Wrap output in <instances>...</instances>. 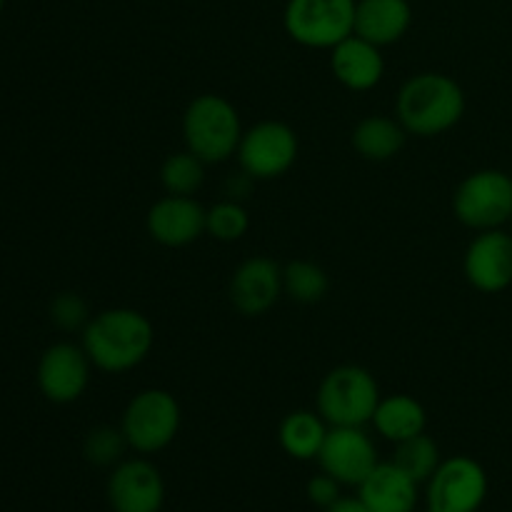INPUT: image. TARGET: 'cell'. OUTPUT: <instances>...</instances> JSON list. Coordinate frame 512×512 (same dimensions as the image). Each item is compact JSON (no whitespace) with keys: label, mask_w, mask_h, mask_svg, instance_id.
Listing matches in <instances>:
<instances>
[{"label":"cell","mask_w":512,"mask_h":512,"mask_svg":"<svg viewBox=\"0 0 512 512\" xmlns=\"http://www.w3.org/2000/svg\"><path fill=\"white\" fill-rule=\"evenodd\" d=\"M93 368L103 373H128L148 360L155 330L148 315L135 308H108L88 320L80 335Z\"/></svg>","instance_id":"6da1fadb"},{"label":"cell","mask_w":512,"mask_h":512,"mask_svg":"<svg viewBox=\"0 0 512 512\" xmlns=\"http://www.w3.org/2000/svg\"><path fill=\"white\" fill-rule=\"evenodd\" d=\"M468 100L458 80L445 73H418L403 83L395 98V118L408 135L438 138L463 120Z\"/></svg>","instance_id":"7a4b0ae2"},{"label":"cell","mask_w":512,"mask_h":512,"mask_svg":"<svg viewBox=\"0 0 512 512\" xmlns=\"http://www.w3.org/2000/svg\"><path fill=\"white\" fill-rule=\"evenodd\" d=\"M243 120L228 98L203 93L188 103L183 113L185 148L198 155L205 165L225 163L238 153L243 140Z\"/></svg>","instance_id":"3957f363"},{"label":"cell","mask_w":512,"mask_h":512,"mask_svg":"<svg viewBox=\"0 0 512 512\" xmlns=\"http://www.w3.org/2000/svg\"><path fill=\"white\" fill-rule=\"evenodd\" d=\"M380 385L363 365H338L318 385L315 408L330 428H363L380 403Z\"/></svg>","instance_id":"277c9868"},{"label":"cell","mask_w":512,"mask_h":512,"mask_svg":"<svg viewBox=\"0 0 512 512\" xmlns=\"http://www.w3.org/2000/svg\"><path fill=\"white\" fill-rule=\"evenodd\" d=\"M180 423H183V410L178 398L170 390L145 388L125 405L120 430L128 440V448L150 455L165 450L178 438Z\"/></svg>","instance_id":"5b68a950"},{"label":"cell","mask_w":512,"mask_h":512,"mask_svg":"<svg viewBox=\"0 0 512 512\" xmlns=\"http://www.w3.org/2000/svg\"><path fill=\"white\" fill-rule=\"evenodd\" d=\"M453 215L475 233L510 225L512 173L483 168L465 175L453 193Z\"/></svg>","instance_id":"8992f818"},{"label":"cell","mask_w":512,"mask_h":512,"mask_svg":"<svg viewBox=\"0 0 512 512\" xmlns=\"http://www.w3.org/2000/svg\"><path fill=\"white\" fill-rule=\"evenodd\" d=\"M358 0H288L283 28L293 43L310 50H333L355 33Z\"/></svg>","instance_id":"52a82bcc"},{"label":"cell","mask_w":512,"mask_h":512,"mask_svg":"<svg viewBox=\"0 0 512 512\" xmlns=\"http://www.w3.org/2000/svg\"><path fill=\"white\" fill-rule=\"evenodd\" d=\"M300 140L288 123L280 120H260L250 125L238 145L240 170L253 180L283 178L298 163Z\"/></svg>","instance_id":"ba28073f"},{"label":"cell","mask_w":512,"mask_h":512,"mask_svg":"<svg viewBox=\"0 0 512 512\" xmlns=\"http://www.w3.org/2000/svg\"><path fill=\"white\" fill-rule=\"evenodd\" d=\"M488 498V475L478 460L455 455L428 480L425 512H478Z\"/></svg>","instance_id":"9c48e42d"},{"label":"cell","mask_w":512,"mask_h":512,"mask_svg":"<svg viewBox=\"0 0 512 512\" xmlns=\"http://www.w3.org/2000/svg\"><path fill=\"white\" fill-rule=\"evenodd\" d=\"M90 370H93V363L83 345L60 340L43 350L35 380H38V390L45 400L55 405H70L83 398L88 390Z\"/></svg>","instance_id":"30bf717a"},{"label":"cell","mask_w":512,"mask_h":512,"mask_svg":"<svg viewBox=\"0 0 512 512\" xmlns=\"http://www.w3.org/2000/svg\"><path fill=\"white\" fill-rule=\"evenodd\" d=\"M465 280L485 295H498L512 285V233L483 230L470 240L463 258Z\"/></svg>","instance_id":"8fae6325"},{"label":"cell","mask_w":512,"mask_h":512,"mask_svg":"<svg viewBox=\"0 0 512 512\" xmlns=\"http://www.w3.org/2000/svg\"><path fill=\"white\" fill-rule=\"evenodd\" d=\"M283 295V268L268 255H255L235 268L228 285L230 305L245 318H260Z\"/></svg>","instance_id":"7c38bea8"},{"label":"cell","mask_w":512,"mask_h":512,"mask_svg":"<svg viewBox=\"0 0 512 512\" xmlns=\"http://www.w3.org/2000/svg\"><path fill=\"white\" fill-rule=\"evenodd\" d=\"M318 460L323 473L340 485H360L380 463L373 438L363 428H330Z\"/></svg>","instance_id":"4fadbf2b"},{"label":"cell","mask_w":512,"mask_h":512,"mask_svg":"<svg viewBox=\"0 0 512 512\" xmlns=\"http://www.w3.org/2000/svg\"><path fill=\"white\" fill-rule=\"evenodd\" d=\"M205 215L208 208L190 195H165L150 205L145 228L163 248H185L205 233Z\"/></svg>","instance_id":"5bb4252c"},{"label":"cell","mask_w":512,"mask_h":512,"mask_svg":"<svg viewBox=\"0 0 512 512\" xmlns=\"http://www.w3.org/2000/svg\"><path fill=\"white\" fill-rule=\"evenodd\" d=\"M108 500L115 512H160L165 483L148 460H123L108 480Z\"/></svg>","instance_id":"9a60e30c"},{"label":"cell","mask_w":512,"mask_h":512,"mask_svg":"<svg viewBox=\"0 0 512 512\" xmlns=\"http://www.w3.org/2000/svg\"><path fill=\"white\" fill-rule=\"evenodd\" d=\"M330 70L335 80L353 93L373 90L385 75L383 48L353 33L330 50Z\"/></svg>","instance_id":"2e32d148"},{"label":"cell","mask_w":512,"mask_h":512,"mask_svg":"<svg viewBox=\"0 0 512 512\" xmlns=\"http://www.w3.org/2000/svg\"><path fill=\"white\" fill-rule=\"evenodd\" d=\"M413 25L410 0H358L355 5V35L378 48L400 43Z\"/></svg>","instance_id":"e0dca14e"},{"label":"cell","mask_w":512,"mask_h":512,"mask_svg":"<svg viewBox=\"0 0 512 512\" xmlns=\"http://www.w3.org/2000/svg\"><path fill=\"white\" fill-rule=\"evenodd\" d=\"M360 500L370 512H413L418 505V483L390 463H378L358 485Z\"/></svg>","instance_id":"ac0fdd59"},{"label":"cell","mask_w":512,"mask_h":512,"mask_svg":"<svg viewBox=\"0 0 512 512\" xmlns=\"http://www.w3.org/2000/svg\"><path fill=\"white\" fill-rule=\"evenodd\" d=\"M405 140H408V130L400 125L398 118H390V115H368L350 133L353 150L370 163L393 160L405 148Z\"/></svg>","instance_id":"d6986e66"},{"label":"cell","mask_w":512,"mask_h":512,"mask_svg":"<svg viewBox=\"0 0 512 512\" xmlns=\"http://www.w3.org/2000/svg\"><path fill=\"white\" fill-rule=\"evenodd\" d=\"M370 423H373V428L385 440H390V443H403V440L413 438V435L425 433L428 413H425V405L418 398H413L408 393H395L380 398Z\"/></svg>","instance_id":"ffe728a7"},{"label":"cell","mask_w":512,"mask_h":512,"mask_svg":"<svg viewBox=\"0 0 512 512\" xmlns=\"http://www.w3.org/2000/svg\"><path fill=\"white\" fill-rule=\"evenodd\" d=\"M330 425L318 410H293L283 418L278 428L280 448L295 460H313L323 450Z\"/></svg>","instance_id":"44dd1931"},{"label":"cell","mask_w":512,"mask_h":512,"mask_svg":"<svg viewBox=\"0 0 512 512\" xmlns=\"http://www.w3.org/2000/svg\"><path fill=\"white\" fill-rule=\"evenodd\" d=\"M330 278L313 260H293L283 268V293L293 303L315 305L328 295Z\"/></svg>","instance_id":"7402d4cb"},{"label":"cell","mask_w":512,"mask_h":512,"mask_svg":"<svg viewBox=\"0 0 512 512\" xmlns=\"http://www.w3.org/2000/svg\"><path fill=\"white\" fill-rule=\"evenodd\" d=\"M393 463L420 485L428 483V480L433 478V473L438 470V465L443 463V460H440L438 443H435L430 435L420 433L403 440V443H395Z\"/></svg>","instance_id":"603a6c76"},{"label":"cell","mask_w":512,"mask_h":512,"mask_svg":"<svg viewBox=\"0 0 512 512\" xmlns=\"http://www.w3.org/2000/svg\"><path fill=\"white\" fill-rule=\"evenodd\" d=\"M205 183V163L188 148L170 153L160 165V185L168 195H190L193 198Z\"/></svg>","instance_id":"cb8c5ba5"},{"label":"cell","mask_w":512,"mask_h":512,"mask_svg":"<svg viewBox=\"0 0 512 512\" xmlns=\"http://www.w3.org/2000/svg\"><path fill=\"white\" fill-rule=\"evenodd\" d=\"M250 230V215L243 203L238 200H220L213 208H208L205 215V233L210 238L220 240V243H235V240L245 238Z\"/></svg>","instance_id":"d4e9b609"},{"label":"cell","mask_w":512,"mask_h":512,"mask_svg":"<svg viewBox=\"0 0 512 512\" xmlns=\"http://www.w3.org/2000/svg\"><path fill=\"white\" fill-rule=\"evenodd\" d=\"M125 448H128V440H125L123 430L110 428V425H100V428H93L85 438L83 453L88 458V463L100 465H115L123 458Z\"/></svg>","instance_id":"484cf974"},{"label":"cell","mask_w":512,"mask_h":512,"mask_svg":"<svg viewBox=\"0 0 512 512\" xmlns=\"http://www.w3.org/2000/svg\"><path fill=\"white\" fill-rule=\"evenodd\" d=\"M90 318H93V315H90L88 303H85L83 295L78 293H60L55 295L53 303H50V320H53L55 328L63 330V333H75V330L83 333V328L88 325Z\"/></svg>","instance_id":"4316f807"},{"label":"cell","mask_w":512,"mask_h":512,"mask_svg":"<svg viewBox=\"0 0 512 512\" xmlns=\"http://www.w3.org/2000/svg\"><path fill=\"white\" fill-rule=\"evenodd\" d=\"M308 498L313 505L328 510L330 505L340 500V483L328 473L315 475V478L308 483Z\"/></svg>","instance_id":"83f0119b"},{"label":"cell","mask_w":512,"mask_h":512,"mask_svg":"<svg viewBox=\"0 0 512 512\" xmlns=\"http://www.w3.org/2000/svg\"><path fill=\"white\" fill-rule=\"evenodd\" d=\"M253 183L255 180L250 178L248 173H243V170H240V173L230 175L228 185H225V195H228L230 200H238V203H243V198L250 193Z\"/></svg>","instance_id":"f1b7e54d"},{"label":"cell","mask_w":512,"mask_h":512,"mask_svg":"<svg viewBox=\"0 0 512 512\" xmlns=\"http://www.w3.org/2000/svg\"><path fill=\"white\" fill-rule=\"evenodd\" d=\"M328 512H370L365 508V503L360 498H340L338 503H333Z\"/></svg>","instance_id":"f546056e"},{"label":"cell","mask_w":512,"mask_h":512,"mask_svg":"<svg viewBox=\"0 0 512 512\" xmlns=\"http://www.w3.org/2000/svg\"><path fill=\"white\" fill-rule=\"evenodd\" d=\"M3 8H5V0H0V13H3Z\"/></svg>","instance_id":"4dcf8cb0"},{"label":"cell","mask_w":512,"mask_h":512,"mask_svg":"<svg viewBox=\"0 0 512 512\" xmlns=\"http://www.w3.org/2000/svg\"><path fill=\"white\" fill-rule=\"evenodd\" d=\"M510 233H512V220H510Z\"/></svg>","instance_id":"1f68e13d"}]
</instances>
